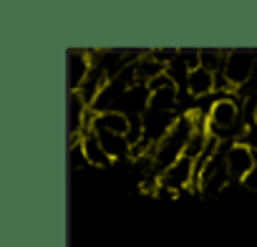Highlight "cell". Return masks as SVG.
I'll list each match as a JSON object with an SVG mask.
<instances>
[{"label":"cell","mask_w":257,"mask_h":247,"mask_svg":"<svg viewBox=\"0 0 257 247\" xmlns=\"http://www.w3.org/2000/svg\"><path fill=\"white\" fill-rule=\"evenodd\" d=\"M192 134H194V116L192 113H182L177 118V124H174V129L154 147V164H157L159 177L172 164H177L184 157V147H187V142H189Z\"/></svg>","instance_id":"6da1fadb"},{"label":"cell","mask_w":257,"mask_h":247,"mask_svg":"<svg viewBox=\"0 0 257 247\" xmlns=\"http://www.w3.org/2000/svg\"><path fill=\"white\" fill-rule=\"evenodd\" d=\"M237 118H239V106L232 96H217L212 111H209V134L222 139L224 132L237 127Z\"/></svg>","instance_id":"7a4b0ae2"},{"label":"cell","mask_w":257,"mask_h":247,"mask_svg":"<svg viewBox=\"0 0 257 247\" xmlns=\"http://www.w3.org/2000/svg\"><path fill=\"white\" fill-rule=\"evenodd\" d=\"M177 113L174 111H162V108H147V113L142 116V132H144V139H149L152 144H159L177 124Z\"/></svg>","instance_id":"3957f363"},{"label":"cell","mask_w":257,"mask_h":247,"mask_svg":"<svg viewBox=\"0 0 257 247\" xmlns=\"http://www.w3.org/2000/svg\"><path fill=\"white\" fill-rule=\"evenodd\" d=\"M254 66H257V58L252 51H229L227 63H224V76L229 78L234 88H242L244 83H249Z\"/></svg>","instance_id":"277c9868"},{"label":"cell","mask_w":257,"mask_h":247,"mask_svg":"<svg viewBox=\"0 0 257 247\" xmlns=\"http://www.w3.org/2000/svg\"><path fill=\"white\" fill-rule=\"evenodd\" d=\"M227 172H229V179H232V184L234 182H244V177L254 169V164H257V159H254V149L252 147H247L244 142H237V144H232L229 147V152H227Z\"/></svg>","instance_id":"5b68a950"},{"label":"cell","mask_w":257,"mask_h":247,"mask_svg":"<svg viewBox=\"0 0 257 247\" xmlns=\"http://www.w3.org/2000/svg\"><path fill=\"white\" fill-rule=\"evenodd\" d=\"M93 68L91 51L86 48H71L66 56V78H68V91H81L83 81L88 78Z\"/></svg>","instance_id":"8992f818"},{"label":"cell","mask_w":257,"mask_h":247,"mask_svg":"<svg viewBox=\"0 0 257 247\" xmlns=\"http://www.w3.org/2000/svg\"><path fill=\"white\" fill-rule=\"evenodd\" d=\"M189 184H194V159H187V157L172 164L159 179V187L172 194H182V189H187Z\"/></svg>","instance_id":"52a82bcc"},{"label":"cell","mask_w":257,"mask_h":247,"mask_svg":"<svg viewBox=\"0 0 257 247\" xmlns=\"http://www.w3.org/2000/svg\"><path fill=\"white\" fill-rule=\"evenodd\" d=\"M86 101L81 98L78 91H68V103H66V118H68V147H78L83 139V118H86Z\"/></svg>","instance_id":"ba28073f"},{"label":"cell","mask_w":257,"mask_h":247,"mask_svg":"<svg viewBox=\"0 0 257 247\" xmlns=\"http://www.w3.org/2000/svg\"><path fill=\"white\" fill-rule=\"evenodd\" d=\"M96 132H108V134H118L128 139V132H132V118L121 111H106V113H96L93 121Z\"/></svg>","instance_id":"9c48e42d"},{"label":"cell","mask_w":257,"mask_h":247,"mask_svg":"<svg viewBox=\"0 0 257 247\" xmlns=\"http://www.w3.org/2000/svg\"><path fill=\"white\" fill-rule=\"evenodd\" d=\"M96 132V129H93ZM103 152L108 154V159H126V157H132V142H128L126 137H118V134H108V132H96Z\"/></svg>","instance_id":"30bf717a"},{"label":"cell","mask_w":257,"mask_h":247,"mask_svg":"<svg viewBox=\"0 0 257 247\" xmlns=\"http://www.w3.org/2000/svg\"><path fill=\"white\" fill-rule=\"evenodd\" d=\"M81 149H83L86 164H91V167H108V164H111V159H108V154L103 152V147H101V142H98V137H96L93 129L83 134Z\"/></svg>","instance_id":"8fae6325"},{"label":"cell","mask_w":257,"mask_h":247,"mask_svg":"<svg viewBox=\"0 0 257 247\" xmlns=\"http://www.w3.org/2000/svg\"><path fill=\"white\" fill-rule=\"evenodd\" d=\"M187 91L192 98H207L214 93V73L204 71V68H197L189 73V83H187Z\"/></svg>","instance_id":"7c38bea8"},{"label":"cell","mask_w":257,"mask_h":247,"mask_svg":"<svg viewBox=\"0 0 257 247\" xmlns=\"http://www.w3.org/2000/svg\"><path fill=\"white\" fill-rule=\"evenodd\" d=\"M162 73H167V66H162V63L152 56V51H147L144 58L137 63V78H139V83H149V81L159 78Z\"/></svg>","instance_id":"4fadbf2b"},{"label":"cell","mask_w":257,"mask_h":247,"mask_svg":"<svg viewBox=\"0 0 257 247\" xmlns=\"http://www.w3.org/2000/svg\"><path fill=\"white\" fill-rule=\"evenodd\" d=\"M177 101H179V88L177 86H167V88L152 93L149 106L152 108H162V111H174L177 108Z\"/></svg>","instance_id":"5bb4252c"},{"label":"cell","mask_w":257,"mask_h":247,"mask_svg":"<svg viewBox=\"0 0 257 247\" xmlns=\"http://www.w3.org/2000/svg\"><path fill=\"white\" fill-rule=\"evenodd\" d=\"M227 53L229 51H217V48H202L199 56H202V68L209 71V73H219L224 71V63H227Z\"/></svg>","instance_id":"9a60e30c"},{"label":"cell","mask_w":257,"mask_h":247,"mask_svg":"<svg viewBox=\"0 0 257 247\" xmlns=\"http://www.w3.org/2000/svg\"><path fill=\"white\" fill-rule=\"evenodd\" d=\"M179 61H182L189 71L202 68V56H199L197 48H179Z\"/></svg>","instance_id":"2e32d148"},{"label":"cell","mask_w":257,"mask_h":247,"mask_svg":"<svg viewBox=\"0 0 257 247\" xmlns=\"http://www.w3.org/2000/svg\"><path fill=\"white\" fill-rule=\"evenodd\" d=\"M152 56H154L162 66H172V63L179 58V48H154Z\"/></svg>","instance_id":"e0dca14e"},{"label":"cell","mask_w":257,"mask_h":247,"mask_svg":"<svg viewBox=\"0 0 257 247\" xmlns=\"http://www.w3.org/2000/svg\"><path fill=\"white\" fill-rule=\"evenodd\" d=\"M83 162H86V157H83L81 144H78V147H71V167H73V169H78Z\"/></svg>","instance_id":"ac0fdd59"},{"label":"cell","mask_w":257,"mask_h":247,"mask_svg":"<svg viewBox=\"0 0 257 247\" xmlns=\"http://www.w3.org/2000/svg\"><path fill=\"white\" fill-rule=\"evenodd\" d=\"M242 184H244L249 192H257V164H254V169L244 177V182H242Z\"/></svg>","instance_id":"d6986e66"}]
</instances>
